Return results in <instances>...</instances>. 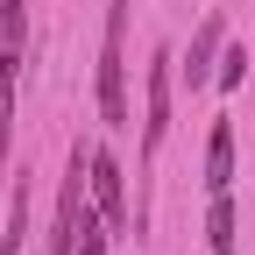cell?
Instances as JSON below:
<instances>
[{
    "label": "cell",
    "mask_w": 255,
    "mask_h": 255,
    "mask_svg": "<svg viewBox=\"0 0 255 255\" xmlns=\"http://www.w3.org/2000/svg\"><path fill=\"white\" fill-rule=\"evenodd\" d=\"M121 28H128V0L107 7V50H100V121H128V64H121Z\"/></svg>",
    "instance_id": "6da1fadb"
},
{
    "label": "cell",
    "mask_w": 255,
    "mask_h": 255,
    "mask_svg": "<svg viewBox=\"0 0 255 255\" xmlns=\"http://www.w3.org/2000/svg\"><path fill=\"white\" fill-rule=\"evenodd\" d=\"M170 135V57H156L149 64V121H142V149L156 156Z\"/></svg>",
    "instance_id": "7a4b0ae2"
},
{
    "label": "cell",
    "mask_w": 255,
    "mask_h": 255,
    "mask_svg": "<svg viewBox=\"0 0 255 255\" xmlns=\"http://www.w3.org/2000/svg\"><path fill=\"white\" fill-rule=\"evenodd\" d=\"M92 213H100L107 227H121V163L107 149H92Z\"/></svg>",
    "instance_id": "3957f363"
},
{
    "label": "cell",
    "mask_w": 255,
    "mask_h": 255,
    "mask_svg": "<svg viewBox=\"0 0 255 255\" xmlns=\"http://www.w3.org/2000/svg\"><path fill=\"white\" fill-rule=\"evenodd\" d=\"M206 184H213V191L234 184V128H227V121H220L213 142H206Z\"/></svg>",
    "instance_id": "277c9868"
},
{
    "label": "cell",
    "mask_w": 255,
    "mask_h": 255,
    "mask_svg": "<svg viewBox=\"0 0 255 255\" xmlns=\"http://www.w3.org/2000/svg\"><path fill=\"white\" fill-rule=\"evenodd\" d=\"M213 71H220V21H206L199 36H191V64H184V78H191V85H206Z\"/></svg>",
    "instance_id": "5b68a950"
},
{
    "label": "cell",
    "mask_w": 255,
    "mask_h": 255,
    "mask_svg": "<svg viewBox=\"0 0 255 255\" xmlns=\"http://www.w3.org/2000/svg\"><path fill=\"white\" fill-rule=\"evenodd\" d=\"M206 248H213V255H234V206H227V191H213V213H206Z\"/></svg>",
    "instance_id": "8992f818"
},
{
    "label": "cell",
    "mask_w": 255,
    "mask_h": 255,
    "mask_svg": "<svg viewBox=\"0 0 255 255\" xmlns=\"http://www.w3.org/2000/svg\"><path fill=\"white\" fill-rule=\"evenodd\" d=\"M14 71H21V57H0V156L14 149Z\"/></svg>",
    "instance_id": "52a82bcc"
},
{
    "label": "cell",
    "mask_w": 255,
    "mask_h": 255,
    "mask_svg": "<svg viewBox=\"0 0 255 255\" xmlns=\"http://www.w3.org/2000/svg\"><path fill=\"white\" fill-rule=\"evenodd\" d=\"M0 57H21V0H0Z\"/></svg>",
    "instance_id": "ba28073f"
},
{
    "label": "cell",
    "mask_w": 255,
    "mask_h": 255,
    "mask_svg": "<svg viewBox=\"0 0 255 255\" xmlns=\"http://www.w3.org/2000/svg\"><path fill=\"white\" fill-rule=\"evenodd\" d=\"M78 255H107V220H100V213L78 220Z\"/></svg>",
    "instance_id": "9c48e42d"
},
{
    "label": "cell",
    "mask_w": 255,
    "mask_h": 255,
    "mask_svg": "<svg viewBox=\"0 0 255 255\" xmlns=\"http://www.w3.org/2000/svg\"><path fill=\"white\" fill-rule=\"evenodd\" d=\"M220 85H241L248 78V50H220V71H213Z\"/></svg>",
    "instance_id": "30bf717a"
}]
</instances>
